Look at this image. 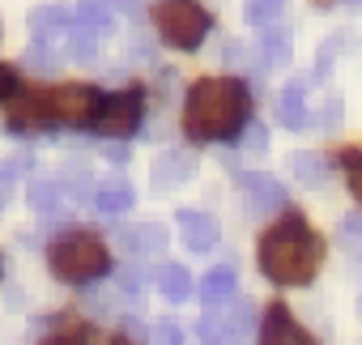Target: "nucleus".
<instances>
[{"label":"nucleus","mask_w":362,"mask_h":345,"mask_svg":"<svg viewBox=\"0 0 362 345\" xmlns=\"http://www.w3.org/2000/svg\"><path fill=\"white\" fill-rule=\"evenodd\" d=\"M192 170H197V158H192V149H166V153L153 162V175H149V184H153L158 192H170V188H184V184L192 180Z\"/></svg>","instance_id":"obj_10"},{"label":"nucleus","mask_w":362,"mask_h":345,"mask_svg":"<svg viewBox=\"0 0 362 345\" xmlns=\"http://www.w3.org/2000/svg\"><path fill=\"white\" fill-rule=\"evenodd\" d=\"M13 94H18V73L0 64V103H5V98H13Z\"/></svg>","instance_id":"obj_33"},{"label":"nucleus","mask_w":362,"mask_h":345,"mask_svg":"<svg viewBox=\"0 0 362 345\" xmlns=\"http://www.w3.org/2000/svg\"><path fill=\"white\" fill-rule=\"evenodd\" d=\"M252 119V94L235 77H205L188 90L184 132L192 141H239Z\"/></svg>","instance_id":"obj_1"},{"label":"nucleus","mask_w":362,"mask_h":345,"mask_svg":"<svg viewBox=\"0 0 362 345\" xmlns=\"http://www.w3.org/2000/svg\"><path fill=\"white\" fill-rule=\"evenodd\" d=\"M69 35H73V9L69 5H39L30 13V39H35V47H52L56 52V43H64Z\"/></svg>","instance_id":"obj_8"},{"label":"nucleus","mask_w":362,"mask_h":345,"mask_svg":"<svg viewBox=\"0 0 362 345\" xmlns=\"http://www.w3.org/2000/svg\"><path fill=\"white\" fill-rule=\"evenodd\" d=\"M320 256H324V243L298 214L277 222L260 239V269L273 286H307L320 273Z\"/></svg>","instance_id":"obj_2"},{"label":"nucleus","mask_w":362,"mask_h":345,"mask_svg":"<svg viewBox=\"0 0 362 345\" xmlns=\"http://www.w3.org/2000/svg\"><path fill=\"white\" fill-rule=\"evenodd\" d=\"M277 119H281V128H290V132H303V128L311 124V115H307V86H303V81H290V86L277 94Z\"/></svg>","instance_id":"obj_13"},{"label":"nucleus","mask_w":362,"mask_h":345,"mask_svg":"<svg viewBox=\"0 0 362 345\" xmlns=\"http://www.w3.org/2000/svg\"><path fill=\"white\" fill-rule=\"evenodd\" d=\"M69 47H73V60H94V52H98V39L90 35V30H81L77 22H73V35H69Z\"/></svg>","instance_id":"obj_24"},{"label":"nucleus","mask_w":362,"mask_h":345,"mask_svg":"<svg viewBox=\"0 0 362 345\" xmlns=\"http://www.w3.org/2000/svg\"><path fill=\"white\" fill-rule=\"evenodd\" d=\"M43 345H94V328H86V324H69V328H60L56 337H47Z\"/></svg>","instance_id":"obj_25"},{"label":"nucleus","mask_w":362,"mask_h":345,"mask_svg":"<svg viewBox=\"0 0 362 345\" xmlns=\"http://www.w3.org/2000/svg\"><path fill=\"white\" fill-rule=\"evenodd\" d=\"M260 345H315L298 324H294V315L277 303V307H269L264 311V324H260Z\"/></svg>","instance_id":"obj_11"},{"label":"nucleus","mask_w":362,"mask_h":345,"mask_svg":"<svg viewBox=\"0 0 362 345\" xmlns=\"http://www.w3.org/2000/svg\"><path fill=\"white\" fill-rule=\"evenodd\" d=\"M179 230H184V247L188 252H209L218 243V218L214 214L179 209Z\"/></svg>","instance_id":"obj_12"},{"label":"nucleus","mask_w":362,"mask_h":345,"mask_svg":"<svg viewBox=\"0 0 362 345\" xmlns=\"http://www.w3.org/2000/svg\"><path fill=\"white\" fill-rule=\"evenodd\" d=\"M141 111H145V98L141 90H124V94H103V107L94 115V132L103 141H124L141 128Z\"/></svg>","instance_id":"obj_6"},{"label":"nucleus","mask_w":362,"mask_h":345,"mask_svg":"<svg viewBox=\"0 0 362 345\" xmlns=\"http://www.w3.org/2000/svg\"><path fill=\"white\" fill-rule=\"evenodd\" d=\"M39 115L43 124H69V128H90L98 107H103V90L94 86H60L52 94H39Z\"/></svg>","instance_id":"obj_5"},{"label":"nucleus","mask_w":362,"mask_h":345,"mask_svg":"<svg viewBox=\"0 0 362 345\" xmlns=\"http://www.w3.org/2000/svg\"><path fill=\"white\" fill-rule=\"evenodd\" d=\"M235 286H239V273L230 269V264H218L205 281H201V298L214 307V303H222V298H230L235 294Z\"/></svg>","instance_id":"obj_20"},{"label":"nucleus","mask_w":362,"mask_h":345,"mask_svg":"<svg viewBox=\"0 0 362 345\" xmlns=\"http://www.w3.org/2000/svg\"><path fill=\"white\" fill-rule=\"evenodd\" d=\"M290 175L303 184V188H320L324 180H328V162L320 158V153H311V149H298V153H290Z\"/></svg>","instance_id":"obj_16"},{"label":"nucleus","mask_w":362,"mask_h":345,"mask_svg":"<svg viewBox=\"0 0 362 345\" xmlns=\"http://www.w3.org/2000/svg\"><path fill=\"white\" fill-rule=\"evenodd\" d=\"M119 243L128 252H136V256H162L166 252V230L153 226V222H141L132 230H119Z\"/></svg>","instance_id":"obj_15"},{"label":"nucleus","mask_w":362,"mask_h":345,"mask_svg":"<svg viewBox=\"0 0 362 345\" xmlns=\"http://www.w3.org/2000/svg\"><path fill=\"white\" fill-rule=\"evenodd\" d=\"M341 243L349 256H362V214H345L341 218Z\"/></svg>","instance_id":"obj_23"},{"label":"nucleus","mask_w":362,"mask_h":345,"mask_svg":"<svg viewBox=\"0 0 362 345\" xmlns=\"http://www.w3.org/2000/svg\"><path fill=\"white\" fill-rule=\"evenodd\" d=\"M197 337H201V345H230L214 311H205V315H201V324H197Z\"/></svg>","instance_id":"obj_29"},{"label":"nucleus","mask_w":362,"mask_h":345,"mask_svg":"<svg viewBox=\"0 0 362 345\" xmlns=\"http://www.w3.org/2000/svg\"><path fill=\"white\" fill-rule=\"evenodd\" d=\"M260 52H264V64H269V69H281V64L290 60V30L264 26V30H260Z\"/></svg>","instance_id":"obj_21"},{"label":"nucleus","mask_w":362,"mask_h":345,"mask_svg":"<svg viewBox=\"0 0 362 345\" xmlns=\"http://www.w3.org/2000/svg\"><path fill=\"white\" fill-rule=\"evenodd\" d=\"M358 315H362V298H358Z\"/></svg>","instance_id":"obj_36"},{"label":"nucleus","mask_w":362,"mask_h":345,"mask_svg":"<svg viewBox=\"0 0 362 345\" xmlns=\"http://www.w3.org/2000/svg\"><path fill=\"white\" fill-rule=\"evenodd\" d=\"M30 209L43 218H56L64 209V184L60 180H35L30 184Z\"/></svg>","instance_id":"obj_17"},{"label":"nucleus","mask_w":362,"mask_h":345,"mask_svg":"<svg viewBox=\"0 0 362 345\" xmlns=\"http://www.w3.org/2000/svg\"><path fill=\"white\" fill-rule=\"evenodd\" d=\"M94 205H98L103 214H128V209L136 205V197H132V188H128L124 180H107V184H98Z\"/></svg>","instance_id":"obj_18"},{"label":"nucleus","mask_w":362,"mask_h":345,"mask_svg":"<svg viewBox=\"0 0 362 345\" xmlns=\"http://www.w3.org/2000/svg\"><path fill=\"white\" fill-rule=\"evenodd\" d=\"M239 188H243V209H247L252 218H273V214L286 209V188H281L273 175H264V170L243 175Z\"/></svg>","instance_id":"obj_7"},{"label":"nucleus","mask_w":362,"mask_h":345,"mask_svg":"<svg viewBox=\"0 0 362 345\" xmlns=\"http://www.w3.org/2000/svg\"><path fill=\"white\" fill-rule=\"evenodd\" d=\"M22 170H26V158H9V162H0V205L13 197V184H18Z\"/></svg>","instance_id":"obj_26"},{"label":"nucleus","mask_w":362,"mask_h":345,"mask_svg":"<svg viewBox=\"0 0 362 345\" xmlns=\"http://www.w3.org/2000/svg\"><path fill=\"white\" fill-rule=\"evenodd\" d=\"M341 5H345V9H362V0H341Z\"/></svg>","instance_id":"obj_35"},{"label":"nucleus","mask_w":362,"mask_h":345,"mask_svg":"<svg viewBox=\"0 0 362 345\" xmlns=\"http://www.w3.org/2000/svg\"><path fill=\"white\" fill-rule=\"evenodd\" d=\"M47 264H52V273H56L60 281H69V286H94V281H103V277L111 273V252H107L94 235H86V230L73 226V230H64V235L52 239Z\"/></svg>","instance_id":"obj_3"},{"label":"nucleus","mask_w":362,"mask_h":345,"mask_svg":"<svg viewBox=\"0 0 362 345\" xmlns=\"http://www.w3.org/2000/svg\"><path fill=\"white\" fill-rule=\"evenodd\" d=\"M26 69H35V73H56V69H60V56H56L52 47H30V52H26Z\"/></svg>","instance_id":"obj_30"},{"label":"nucleus","mask_w":362,"mask_h":345,"mask_svg":"<svg viewBox=\"0 0 362 345\" xmlns=\"http://www.w3.org/2000/svg\"><path fill=\"white\" fill-rule=\"evenodd\" d=\"M77 26L90 30L94 39L115 35V9H111V0H77Z\"/></svg>","instance_id":"obj_14"},{"label":"nucleus","mask_w":362,"mask_h":345,"mask_svg":"<svg viewBox=\"0 0 362 345\" xmlns=\"http://www.w3.org/2000/svg\"><path fill=\"white\" fill-rule=\"evenodd\" d=\"M158 290H162L170 303L188 298V294H192V277H188V269H184V264H175V260H162V269H158Z\"/></svg>","instance_id":"obj_19"},{"label":"nucleus","mask_w":362,"mask_h":345,"mask_svg":"<svg viewBox=\"0 0 362 345\" xmlns=\"http://www.w3.org/2000/svg\"><path fill=\"white\" fill-rule=\"evenodd\" d=\"M239 145H243L247 153H264V149H269V128L256 124V119H247V128L239 132Z\"/></svg>","instance_id":"obj_27"},{"label":"nucleus","mask_w":362,"mask_h":345,"mask_svg":"<svg viewBox=\"0 0 362 345\" xmlns=\"http://www.w3.org/2000/svg\"><path fill=\"white\" fill-rule=\"evenodd\" d=\"M184 341V328H179V320H158L149 328V345H179Z\"/></svg>","instance_id":"obj_28"},{"label":"nucleus","mask_w":362,"mask_h":345,"mask_svg":"<svg viewBox=\"0 0 362 345\" xmlns=\"http://www.w3.org/2000/svg\"><path fill=\"white\" fill-rule=\"evenodd\" d=\"M337 124H341V98H328V107H324V132H337Z\"/></svg>","instance_id":"obj_34"},{"label":"nucleus","mask_w":362,"mask_h":345,"mask_svg":"<svg viewBox=\"0 0 362 345\" xmlns=\"http://www.w3.org/2000/svg\"><path fill=\"white\" fill-rule=\"evenodd\" d=\"M281 9H286V0H247V5H243V18H247V26L264 30V26H273V22L281 18Z\"/></svg>","instance_id":"obj_22"},{"label":"nucleus","mask_w":362,"mask_h":345,"mask_svg":"<svg viewBox=\"0 0 362 345\" xmlns=\"http://www.w3.org/2000/svg\"><path fill=\"white\" fill-rule=\"evenodd\" d=\"M214 315H218V324H222V332H226V341L230 345H243L252 332H256V311H252V303L247 298H222V303H214L209 307Z\"/></svg>","instance_id":"obj_9"},{"label":"nucleus","mask_w":362,"mask_h":345,"mask_svg":"<svg viewBox=\"0 0 362 345\" xmlns=\"http://www.w3.org/2000/svg\"><path fill=\"white\" fill-rule=\"evenodd\" d=\"M98 149H103V158H107V162H115V166H124V162H128V145H124V141H103Z\"/></svg>","instance_id":"obj_32"},{"label":"nucleus","mask_w":362,"mask_h":345,"mask_svg":"<svg viewBox=\"0 0 362 345\" xmlns=\"http://www.w3.org/2000/svg\"><path fill=\"white\" fill-rule=\"evenodd\" d=\"M153 22H158V39L175 52H197L209 39V26H214L197 0H158Z\"/></svg>","instance_id":"obj_4"},{"label":"nucleus","mask_w":362,"mask_h":345,"mask_svg":"<svg viewBox=\"0 0 362 345\" xmlns=\"http://www.w3.org/2000/svg\"><path fill=\"white\" fill-rule=\"evenodd\" d=\"M345 180H349V192L362 201V149L345 153Z\"/></svg>","instance_id":"obj_31"}]
</instances>
